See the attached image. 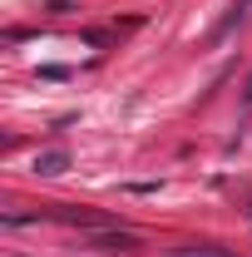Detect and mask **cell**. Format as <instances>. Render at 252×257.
I'll return each instance as SVG.
<instances>
[{
  "mask_svg": "<svg viewBox=\"0 0 252 257\" xmlns=\"http://www.w3.org/2000/svg\"><path fill=\"white\" fill-rule=\"evenodd\" d=\"M168 257H227V252H218V247H173Z\"/></svg>",
  "mask_w": 252,
  "mask_h": 257,
  "instance_id": "cell-5",
  "label": "cell"
},
{
  "mask_svg": "<svg viewBox=\"0 0 252 257\" xmlns=\"http://www.w3.org/2000/svg\"><path fill=\"white\" fill-rule=\"evenodd\" d=\"M247 10H252V0H232V10H227V15L218 20V30H213V40H222V35L232 30L237 20H247Z\"/></svg>",
  "mask_w": 252,
  "mask_h": 257,
  "instance_id": "cell-3",
  "label": "cell"
},
{
  "mask_svg": "<svg viewBox=\"0 0 252 257\" xmlns=\"http://www.w3.org/2000/svg\"><path fill=\"white\" fill-rule=\"evenodd\" d=\"M50 218H60V223H69V227H94V232H104V227H109V218H104V213H94V208H55Z\"/></svg>",
  "mask_w": 252,
  "mask_h": 257,
  "instance_id": "cell-2",
  "label": "cell"
},
{
  "mask_svg": "<svg viewBox=\"0 0 252 257\" xmlns=\"http://www.w3.org/2000/svg\"><path fill=\"white\" fill-rule=\"evenodd\" d=\"M84 247H94V252H134V247H139V237L124 232V227H119V232H89V237H84Z\"/></svg>",
  "mask_w": 252,
  "mask_h": 257,
  "instance_id": "cell-1",
  "label": "cell"
},
{
  "mask_svg": "<svg viewBox=\"0 0 252 257\" xmlns=\"http://www.w3.org/2000/svg\"><path fill=\"white\" fill-rule=\"evenodd\" d=\"M242 94H247V104H252V79H247V89H242Z\"/></svg>",
  "mask_w": 252,
  "mask_h": 257,
  "instance_id": "cell-6",
  "label": "cell"
},
{
  "mask_svg": "<svg viewBox=\"0 0 252 257\" xmlns=\"http://www.w3.org/2000/svg\"><path fill=\"white\" fill-rule=\"evenodd\" d=\"M64 168H69V154H40V159H35V173H40V178H55Z\"/></svg>",
  "mask_w": 252,
  "mask_h": 257,
  "instance_id": "cell-4",
  "label": "cell"
}]
</instances>
